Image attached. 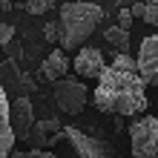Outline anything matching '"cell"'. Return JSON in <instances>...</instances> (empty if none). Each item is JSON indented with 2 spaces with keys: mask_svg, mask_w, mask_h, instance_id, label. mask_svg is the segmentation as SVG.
<instances>
[{
  "mask_svg": "<svg viewBox=\"0 0 158 158\" xmlns=\"http://www.w3.org/2000/svg\"><path fill=\"white\" fill-rule=\"evenodd\" d=\"M72 69H75L83 81H86V78H98L101 69H104V55H101V49H92V46H83V49H78Z\"/></svg>",
  "mask_w": 158,
  "mask_h": 158,
  "instance_id": "cell-9",
  "label": "cell"
},
{
  "mask_svg": "<svg viewBox=\"0 0 158 158\" xmlns=\"http://www.w3.org/2000/svg\"><path fill=\"white\" fill-rule=\"evenodd\" d=\"M63 138L72 144V150H75L81 158H118L112 144L101 141V138H95V135H86L78 127H63Z\"/></svg>",
  "mask_w": 158,
  "mask_h": 158,
  "instance_id": "cell-5",
  "label": "cell"
},
{
  "mask_svg": "<svg viewBox=\"0 0 158 158\" xmlns=\"http://www.w3.org/2000/svg\"><path fill=\"white\" fill-rule=\"evenodd\" d=\"M63 138V127L58 118H43V121H35L32 129H29V138L26 141L32 144V150H49L52 144H58Z\"/></svg>",
  "mask_w": 158,
  "mask_h": 158,
  "instance_id": "cell-7",
  "label": "cell"
},
{
  "mask_svg": "<svg viewBox=\"0 0 158 158\" xmlns=\"http://www.w3.org/2000/svg\"><path fill=\"white\" fill-rule=\"evenodd\" d=\"M104 20V9L95 3H63L58 20V43L63 52H78L83 40Z\"/></svg>",
  "mask_w": 158,
  "mask_h": 158,
  "instance_id": "cell-2",
  "label": "cell"
},
{
  "mask_svg": "<svg viewBox=\"0 0 158 158\" xmlns=\"http://www.w3.org/2000/svg\"><path fill=\"white\" fill-rule=\"evenodd\" d=\"M129 15L132 17H144V3H132L129 6Z\"/></svg>",
  "mask_w": 158,
  "mask_h": 158,
  "instance_id": "cell-20",
  "label": "cell"
},
{
  "mask_svg": "<svg viewBox=\"0 0 158 158\" xmlns=\"http://www.w3.org/2000/svg\"><path fill=\"white\" fill-rule=\"evenodd\" d=\"M9 121H12L15 141H26V138H29V129L35 124L32 101L29 98H15V104H9Z\"/></svg>",
  "mask_w": 158,
  "mask_h": 158,
  "instance_id": "cell-8",
  "label": "cell"
},
{
  "mask_svg": "<svg viewBox=\"0 0 158 158\" xmlns=\"http://www.w3.org/2000/svg\"><path fill=\"white\" fill-rule=\"evenodd\" d=\"M132 158H158V115H144L129 127Z\"/></svg>",
  "mask_w": 158,
  "mask_h": 158,
  "instance_id": "cell-3",
  "label": "cell"
},
{
  "mask_svg": "<svg viewBox=\"0 0 158 158\" xmlns=\"http://www.w3.org/2000/svg\"><path fill=\"white\" fill-rule=\"evenodd\" d=\"M138 75L147 86H158V35L141 40V49H138Z\"/></svg>",
  "mask_w": 158,
  "mask_h": 158,
  "instance_id": "cell-6",
  "label": "cell"
},
{
  "mask_svg": "<svg viewBox=\"0 0 158 158\" xmlns=\"http://www.w3.org/2000/svg\"><path fill=\"white\" fill-rule=\"evenodd\" d=\"M95 106L101 112H112L118 118H132L147 109V83L138 72H118L104 66L95 86Z\"/></svg>",
  "mask_w": 158,
  "mask_h": 158,
  "instance_id": "cell-1",
  "label": "cell"
},
{
  "mask_svg": "<svg viewBox=\"0 0 158 158\" xmlns=\"http://www.w3.org/2000/svg\"><path fill=\"white\" fill-rule=\"evenodd\" d=\"M132 20H135V17L129 15V9H121V12H118V26H121V29H127V32H129Z\"/></svg>",
  "mask_w": 158,
  "mask_h": 158,
  "instance_id": "cell-19",
  "label": "cell"
},
{
  "mask_svg": "<svg viewBox=\"0 0 158 158\" xmlns=\"http://www.w3.org/2000/svg\"><path fill=\"white\" fill-rule=\"evenodd\" d=\"M72 69V63H69V58H66V52L63 49H55L49 58L43 60V66H40V75L46 78V81H60V78H66V72Z\"/></svg>",
  "mask_w": 158,
  "mask_h": 158,
  "instance_id": "cell-11",
  "label": "cell"
},
{
  "mask_svg": "<svg viewBox=\"0 0 158 158\" xmlns=\"http://www.w3.org/2000/svg\"><path fill=\"white\" fill-rule=\"evenodd\" d=\"M43 38L49 40V43H58V20H49L43 26Z\"/></svg>",
  "mask_w": 158,
  "mask_h": 158,
  "instance_id": "cell-18",
  "label": "cell"
},
{
  "mask_svg": "<svg viewBox=\"0 0 158 158\" xmlns=\"http://www.w3.org/2000/svg\"><path fill=\"white\" fill-rule=\"evenodd\" d=\"M15 147V135H12V121H9V98L6 89L0 86V158H9Z\"/></svg>",
  "mask_w": 158,
  "mask_h": 158,
  "instance_id": "cell-10",
  "label": "cell"
},
{
  "mask_svg": "<svg viewBox=\"0 0 158 158\" xmlns=\"http://www.w3.org/2000/svg\"><path fill=\"white\" fill-rule=\"evenodd\" d=\"M141 20L158 26V0H150V3H144V17H141Z\"/></svg>",
  "mask_w": 158,
  "mask_h": 158,
  "instance_id": "cell-15",
  "label": "cell"
},
{
  "mask_svg": "<svg viewBox=\"0 0 158 158\" xmlns=\"http://www.w3.org/2000/svg\"><path fill=\"white\" fill-rule=\"evenodd\" d=\"M112 69H118V72H138V63H135V58L129 52H118L115 60H112Z\"/></svg>",
  "mask_w": 158,
  "mask_h": 158,
  "instance_id": "cell-13",
  "label": "cell"
},
{
  "mask_svg": "<svg viewBox=\"0 0 158 158\" xmlns=\"http://www.w3.org/2000/svg\"><path fill=\"white\" fill-rule=\"evenodd\" d=\"M52 95H55V104L60 106V112H66V115L83 112V106H86V101H89L86 86H83V81H78V78H60V81H55Z\"/></svg>",
  "mask_w": 158,
  "mask_h": 158,
  "instance_id": "cell-4",
  "label": "cell"
},
{
  "mask_svg": "<svg viewBox=\"0 0 158 158\" xmlns=\"http://www.w3.org/2000/svg\"><path fill=\"white\" fill-rule=\"evenodd\" d=\"M104 38H106V43H112L118 52H127L129 49V32L121 29V26H109V29L104 32Z\"/></svg>",
  "mask_w": 158,
  "mask_h": 158,
  "instance_id": "cell-12",
  "label": "cell"
},
{
  "mask_svg": "<svg viewBox=\"0 0 158 158\" xmlns=\"http://www.w3.org/2000/svg\"><path fill=\"white\" fill-rule=\"evenodd\" d=\"M49 9H55V0H26V12L29 15H46Z\"/></svg>",
  "mask_w": 158,
  "mask_h": 158,
  "instance_id": "cell-14",
  "label": "cell"
},
{
  "mask_svg": "<svg viewBox=\"0 0 158 158\" xmlns=\"http://www.w3.org/2000/svg\"><path fill=\"white\" fill-rule=\"evenodd\" d=\"M15 40V26L12 23H0V49H3L6 43Z\"/></svg>",
  "mask_w": 158,
  "mask_h": 158,
  "instance_id": "cell-17",
  "label": "cell"
},
{
  "mask_svg": "<svg viewBox=\"0 0 158 158\" xmlns=\"http://www.w3.org/2000/svg\"><path fill=\"white\" fill-rule=\"evenodd\" d=\"M9 158H58L55 152H49V150H29V152H15L12 150V155Z\"/></svg>",
  "mask_w": 158,
  "mask_h": 158,
  "instance_id": "cell-16",
  "label": "cell"
}]
</instances>
